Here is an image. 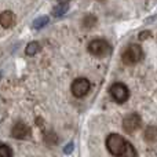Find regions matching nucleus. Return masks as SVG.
I'll use <instances>...</instances> for the list:
<instances>
[{
  "instance_id": "0eeeda50",
  "label": "nucleus",
  "mask_w": 157,
  "mask_h": 157,
  "mask_svg": "<svg viewBox=\"0 0 157 157\" xmlns=\"http://www.w3.org/2000/svg\"><path fill=\"white\" fill-rule=\"evenodd\" d=\"M29 134H30L29 127H28L25 123H22V121H18L13 127V130H11V135H13L14 138H17V139H25V138L29 136Z\"/></svg>"
},
{
  "instance_id": "6ab92c4d",
  "label": "nucleus",
  "mask_w": 157,
  "mask_h": 157,
  "mask_svg": "<svg viewBox=\"0 0 157 157\" xmlns=\"http://www.w3.org/2000/svg\"><path fill=\"white\" fill-rule=\"evenodd\" d=\"M98 2H105V0H98Z\"/></svg>"
},
{
  "instance_id": "ddd939ff",
  "label": "nucleus",
  "mask_w": 157,
  "mask_h": 157,
  "mask_svg": "<svg viewBox=\"0 0 157 157\" xmlns=\"http://www.w3.org/2000/svg\"><path fill=\"white\" fill-rule=\"evenodd\" d=\"M47 24H48V17H39L37 19L33 21V28L35 29H40V28L46 26Z\"/></svg>"
},
{
  "instance_id": "39448f33",
  "label": "nucleus",
  "mask_w": 157,
  "mask_h": 157,
  "mask_svg": "<svg viewBox=\"0 0 157 157\" xmlns=\"http://www.w3.org/2000/svg\"><path fill=\"white\" fill-rule=\"evenodd\" d=\"M141 125V116L136 113H131L128 116H125V119L123 120V128L127 134H132Z\"/></svg>"
},
{
  "instance_id": "f257e3e1",
  "label": "nucleus",
  "mask_w": 157,
  "mask_h": 157,
  "mask_svg": "<svg viewBox=\"0 0 157 157\" xmlns=\"http://www.w3.org/2000/svg\"><path fill=\"white\" fill-rule=\"evenodd\" d=\"M125 145L127 142L123 139V136L117 134H110L106 141V147L113 156H123L125 152Z\"/></svg>"
},
{
  "instance_id": "dca6fc26",
  "label": "nucleus",
  "mask_w": 157,
  "mask_h": 157,
  "mask_svg": "<svg viewBox=\"0 0 157 157\" xmlns=\"http://www.w3.org/2000/svg\"><path fill=\"white\" fill-rule=\"evenodd\" d=\"M152 36V33L149 32V30H145V32H141L139 33V40H146L147 37H150Z\"/></svg>"
},
{
  "instance_id": "f03ea898",
  "label": "nucleus",
  "mask_w": 157,
  "mask_h": 157,
  "mask_svg": "<svg viewBox=\"0 0 157 157\" xmlns=\"http://www.w3.org/2000/svg\"><path fill=\"white\" fill-rule=\"evenodd\" d=\"M142 48L138 46V44H131L128 46L127 48L124 50L123 52L121 58H123V62L125 65H134V63L139 62L142 59Z\"/></svg>"
},
{
  "instance_id": "9b49d317",
  "label": "nucleus",
  "mask_w": 157,
  "mask_h": 157,
  "mask_svg": "<svg viewBox=\"0 0 157 157\" xmlns=\"http://www.w3.org/2000/svg\"><path fill=\"white\" fill-rule=\"evenodd\" d=\"M39 51H40V44H39L37 41H32V43H29V44L26 46V50H25L26 55H29V57H32V55L37 54Z\"/></svg>"
},
{
  "instance_id": "2eb2a0df",
  "label": "nucleus",
  "mask_w": 157,
  "mask_h": 157,
  "mask_svg": "<svg viewBox=\"0 0 157 157\" xmlns=\"http://www.w3.org/2000/svg\"><path fill=\"white\" fill-rule=\"evenodd\" d=\"M124 155H125V156H136V152L134 150V147H132V145H131V144H127V145H125V152H124Z\"/></svg>"
},
{
  "instance_id": "7ed1b4c3",
  "label": "nucleus",
  "mask_w": 157,
  "mask_h": 157,
  "mask_svg": "<svg viewBox=\"0 0 157 157\" xmlns=\"http://www.w3.org/2000/svg\"><path fill=\"white\" fill-rule=\"evenodd\" d=\"M88 51L92 55H95V57L102 58V57H106L110 52V46H109L108 41L98 39V40H92L88 44Z\"/></svg>"
},
{
  "instance_id": "6e6552de",
  "label": "nucleus",
  "mask_w": 157,
  "mask_h": 157,
  "mask_svg": "<svg viewBox=\"0 0 157 157\" xmlns=\"http://www.w3.org/2000/svg\"><path fill=\"white\" fill-rule=\"evenodd\" d=\"M14 14L11 11H3L2 15H0V24L3 28H10L14 24Z\"/></svg>"
},
{
  "instance_id": "4468645a",
  "label": "nucleus",
  "mask_w": 157,
  "mask_h": 157,
  "mask_svg": "<svg viewBox=\"0 0 157 157\" xmlns=\"http://www.w3.org/2000/svg\"><path fill=\"white\" fill-rule=\"evenodd\" d=\"M11 156H13V150L7 145H0V157H11Z\"/></svg>"
},
{
  "instance_id": "aec40b11",
  "label": "nucleus",
  "mask_w": 157,
  "mask_h": 157,
  "mask_svg": "<svg viewBox=\"0 0 157 157\" xmlns=\"http://www.w3.org/2000/svg\"><path fill=\"white\" fill-rule=\"evenodd\" d=\"M0 77H2V75H0Z\"/></svg>"
},
{
  "instance_id": "f8f14e48",
  "label": "nucleus",
  "mask_w": 157,
  "mask_h": 157,
  "mask_svg": "<svg viewBox=\"0 0 157 157\" xmlns=\"http://www.w3.org/2000/svg\"><path fill=\"white\" fill-rule=\"evenodd\" d=\"M95 24H97V18H95L92 14H88V15L84 17V19H83V26L84 28L90 29V28H92Z\"/></svg>"
},
{
  "instance_id": "20e7f679",
  "label": "nucleus",
  "mask_w": 157,
  "mask_h": 157,
  "mask_svg": "<svg viewBox=\"0 0 157 157\" xmlns=\"http://www.w3.org/2000/svg\"><path fill=\"white\" fill-rule=\"evenodd\" d=\"M110 94L112 97L114 98V101L119 103H123L128 99L130 97V92H128V88L121 83H114L113 86L110 87Z\"/></svg>"
},
{
  "instance_id": "1a4fd4ad",
  "label": "nucleus",
  "mask_w": 157,
  "mask_h": 157,
  "mask_svg": "<svg viewBox=\"0 0 157 157\" xmlns=\"http://www.w3.org/2000/svg\"><path fill=\"white\" fill-rule=\"evenodd\" d=\"M145 139L149 144H155L157 142V128L156 127H147L145 131Z\"/></svg>"
},
{
  "instance_id": "423d86ee",
  "label": "nucleus",
  "mask_w": 157,
  "mask_h": 157,
  "mask_svg": "<svg viewBox=\"0 0 157 157\" xmlns=\"http://www.w3.org/2000/svg\"><path fill=\"white\" fill-rule=\"evenodd\" d=\"M90 91V81L87 78H76L72 83V94L76 98H81Z\"/></svg>"
},
{
  "instance_id": "9d476101",
  "label": "nucleus",
  "mask_w": 157,
  "mask_h": 157,
  "mask_svg": "<svg viewBox=\"0 0 157 157\" xmlns=\"http://www.w3.org/2000/svg\"><path fill=\"white\" fill-rule=\"evenodd\" d=\"M68 10H69L68 3H61V4L55 6V7L52 8V15L54 17H62Z\"/></svg>"
},
{
  "instance_id": "f3484780",
  "label": "nucleus",
  "mask_w": 157,
  "mask_h": 157,
  "mask_svg": "<svg viewBox=\"0 0 157 157\" xmlns=\"http://www.w3.org/2000/svg\"><path fill=\"white\" fill-rule=\"evenodd\" d=\"M73 147H75V145L71 142V144H68V145H66V146H65V149H63V152H65L66 155H69V153H72V150H73Z\"/></svg>"
},
{
  "instance_id": "a211bd4d",
  "label": "nucleus",
  "mask_w": 157,
  "mask_h": 157,
  "mask_svg": "<svg viewBox=\"0 0 157 157\" xmlns=\"http://www.w3.org/2000/svg\"><path fill=\"white\" fill-rule=\"evenodd\" d=\"M59 3H68V2H71V0H58Z\"/></svg>"
}]
</instances>
